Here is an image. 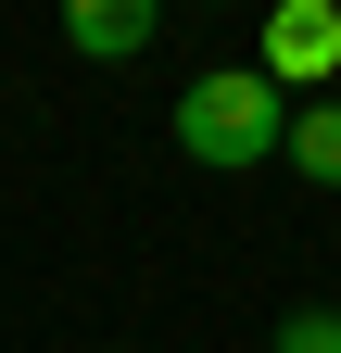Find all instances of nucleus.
Segmentation results:
<instances>
[{
  "instance_id": "nucleus-1",
  "label": "nucleus",
  "mask_w": 341,
  "mask_h": 353,
  "mask_svg": "<svg viewBox=\"0 0 341 353\" xmlns=\"http://www.w3.org/2000/svg\"><path fill=\"white\" fill-rule=\"evenodd\" d=\"M278 139H291V101H278L253 63H202V76L177 88V152H190V164L253 176V164H278Z\"/></svg>"
},
{
  "instance_id": "nucleus-2",
  "label": "nucleus",
  "mask_w": 341,
  "mask_h": 353,
  "mask_svg": "<svg viewBox=\"0 0 341 353\" xmlns=\"http://www.w3.org/2000/svg\"><path fill=\"white\" fill-rule=\"evenodd\" d=\"M253 76H266L278 101H329V76H341V13H329V0H278Z\"/></svg>"
},
{
  "instance_id": "nucleus-3",
  "label": "nucleus",
  "mask_w": 341,
  "mask_h": 353,
  "mask_svg": "<svg viewBox=\"0 0 341 353\" xmlns=\"http://www.w3.org/2000/svg\"><path fill=\"white\" fill-rule=\"evenodd\" d=\"M152 38H164L152 0H76V13H64V51H89V63H139Z\"/></svg>"
},
{
  "instance_id": "nucleus-4",
  "label": "nucleus",
  "mask_w": 341,
  "mask_h": 353,
  "mask_svg": "<svg viewBox=\"0 0 341 353\" xmlns=\"http://www.w3.org/2000/svg\"><path fill=\"white\" fill-rule=\"evenodd\" d=\"M278 164H304L316 190H341V101H291V139H278Z\"/></svg>"
},
{
  "instance_id": "nucleus-5",
  "label": "nucleus",
  "mask_w": 341,
  "mask_h": 353,
  "mask_svg": "<svg viewBox=\"0 0 341 353\" xmlns=\"http://www.w3.org/2000/svg\"><path fill=\"white\" fill-rule=\"evenodd\" d=\"M266 353H341V316H329V303H304V316H278Z\"/></svg>"
},
{
  "instance_id": "nucleus-6",
  "label": "nucleus",
  "mask_w": 341,
  "mask_h": 353,
  "mask_svg": "<svg viewBox=\"0 0 341 353\" xmlns=\"http://www.w3.org/2000/svg\"><path fill=\"white\" fill-rule=\"evenodd\" d=\"M114 353H126V341H114Z\"/></svg>"
}]
</instances>
